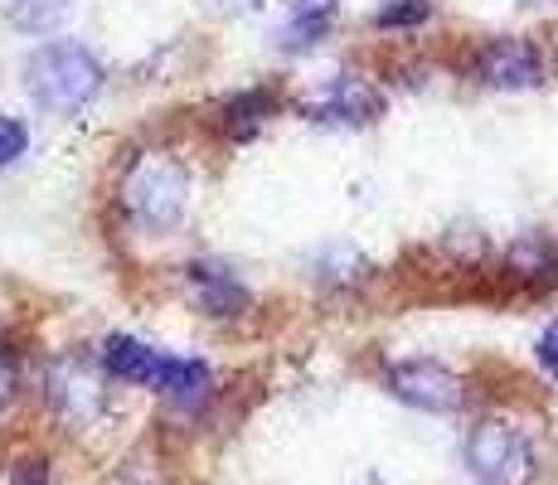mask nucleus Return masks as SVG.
I'll list each match as a JSON object with an SVG mask.
<instances>
[{"mask_svg":"<svg viewBox=\"0 0 558 485\" xmlns=\"http://www.w3.org/2000/svg\"><path fill=\"white\" fill-rule=\"evenodd\" d=\"M433 20V0H389L374 10V29H417Z\"/></svg>","mask_w":558,"mask_h":485,"instance_id":"14","label":"nucleus"},{"mask_svg":"<svg viewBox=\"0 0 558 485\" xmlns=\"http://www.w3.org/2000/svg\"><path fill=\"white\" fill-rule=\"evenodd\" d=\"M190 287H195V301L204 316H243L253 306L248 287L229 272V267H214V263H195L190 267Z\"/></svg>","mask_w":558,"mask_h":485,"instance_id":"9","label":"nucleus"},{"mask_svg":"<svg viewBox=\"0 0 558 485\" xmlns=\"http://www.w3.org/2000/svg\"><path fill=\"white\" fill-rule=\"evenodd\" d=\"M45 384H49V403L59 408L63 423L88 427V423H98V417H102L107 388H102L98 369H93L88 360H53Z\"/></svg>","mask_w":558,"mask_h":485,"instance_id":"6","label":"nucleus"},{"mask_svg":"<svg viewBox=\"0 0 558 485\" xmlns=\"http://www.w3.org/2000/svg\"><path fill=\"white\" fill-rule=\"evenodd\" d=\"M340 0H287V15L292 20H330Z\"/></svg>","mask_w":558,"mask_h":485,"instance_id":"18","label":"nucleus"},{"mask_svg":"<svg viewBox=\"0 0 558 485\" xmlns=\"http://www.w3.org/2000/svg\"><path fill=\"white\" fill-rule=\"evenodd\" d=\"M10 485H49V466L39 457H29V461H20L15 471H10Z\"/></svg>","mask_w":558,"mask_h":485,"instance_id":"19","label":"nucleus"},{"mask_svg":"<svg viewBox=\"0 0 558 485\" xmlns=\"http://www.w3.org/2000/svg\"><path fill=\"white\" fill-rule=\"evenodd\" d=\"M384 112V97L379 88H369L364 78H336L316 102L306 107L311 122H326V126H369L374 117Z\"/></svg>","mask_w":558,"mask_h":485,"instance_id":"7","label":"nucleus"},{"mask_svg":"<svg viewBox=\"0 0 558 485\" xmlns=\"http://www.w3.org/2000/svg\"><path fill=\"white\" fill-rule=\"evenodd\" d=\"M267 112H272V97H267V93H243V97H233V102L223 107L233 136H253L257 126L267 122Z\"/></svg>","mask_w":558,"mask_h":485,"instance_id":"13","label":"nucleus"},{"mask_svg":"<svg viewBox=\"0 0 558 485\" xmlns=\"http://www.w3.org/2000/svg\"><path fill=\"white\" fill-rule=\"evenodd\" d=\"M257 5L263 0H209V10H219V15H253Z\"/></svg>","mask_w":558,"mask_h":485,"instance_id":"21","label":"nucleus"},{"mask_svg":"<svg viewBox=\"0 0 558 485\" xmlns=\"http://www.w3.org/2000/svg\"><path fill=\"white\" fill-rule=\"evenodd\" d=\"M506 267L510 277L530 287H554L558 282V243L544 239V233H520L510 247H506Z\"/></svg>","mask_w":558,"mask_h":485,"instance_id":"11","label":"nucleus"},{"mask_svg":"<svg viewBox=\"0 0 558 485\" xmlns=\"http://www.w3.org/2000/svg\"><path fill=\"white\" fill-rule=\"evenodd\" d=\"M476 78L496 93H530L544 83V53L520 35L486 39L476 53Z\"/></svg>","mask_w":558,"mask_h":485,"instance_id":"5","label":"nucleus"},{"mask_svg":"<svg viewBox=\"0 0 558 485\" xmlns=\"http://www.w3.org/2000/svg\"><path fill=\"white\" fill-rule=\"evenodd\" d=\"M534 360H539V369L558 384V320H549V326H544L539 344H534Z\"/></svg>","mask_w":558,"mask_h":485,"instance_id":"17","label":"nucleus"},{"mask_svg":"<svg viewBox=\"0 0 558 485\" xmlns=\"http://www.w3.org/2000/svg\"><path fill=\"white\" fill-rule=\"evenodd\" d=\"M524 10H544V5H554V0H520Z\"/></svg>","mask_w":558,"mask_h":485,"instance_id":"22","label":"nucleus"},{"mask_svg":"<svg viewBox=\"0 0 558 485\" xmlns=\"http://www.w3.org/2000/svg\"><path fill=\"white\" fill-rule=\"evenodd\" d=\"M73 0H5V20L20 35H59Z\"/></svg>","mask_w":558,"mask_h":485,"instance_id":"12","label":"nucleus"},{"mask_svg":"<svg viewBox=\"0 0 558 485\" xmlns=\"http://www.w3.org/2000/svg\"><path fill=\"white\" fill-rule=\"evenodd\" d=\"M25 146H29L25 122H20V117H0V170L15 166V160L25 156Z\"/></svg>","mask_w":558,"mask_h":485,"instance_id":"16","label":"nucleus"},{"mask_svg":"<svg viewBox=\"0 0 558 485\" xmlns=\"http://www.w3.org/2000/svg\"><path fill=\"white\" fill-rule=\"evenodd\" d=\"M15 384H20L15 360H10V354L0 350V403H10V398H15Z\"/></svg>","mask_w":558,"mask_h":485,"instance_id":"20","label":"nucleus"},{"mask_svg":"<svg viewBox=\"0 0 558 485\" xmlns=\"http://www.w3.org/2000/svg\"><path fill=\"white\" fill-rule=\"evenodd\" d=\"M461 461H466L476 485H524L534 476L530 437L514 423H506V417H486V423L471 427L466 447H461Z\"/></svg>","mask_w":558,"mask_h":485,"instance_id":"3","label":"nucleus"},{"mask_svg":"<svg viewBox=\"0 0 558 485\" xmlns=\"http://www.w3.org/2000/svg\"><path fill=\"white\" fill-rule=\"evenodd\" d=\"M156 393L166 398L170 408H180V413H199V408L209 403V393H214V379H209V369H204L199 360H170L166 354V374H160Z\"/></svg>","mask_w":558,"mask_h":485,"instance_id":"10","label":"nucleus"},{"mask_svg":"<svg viewBox=\"0 0 558 485\" xmlns=\"http://www.w3.org/2000/svg\"><path fill=\"white\" fill-rule=\"evenodd\" d=\"M326 29H330V20H287L282 35H277V45H282L287 53L311 49V45H320V39H326Z\"/></svg>","mask_w":558,"mask_h":485,"instance_id":"15","label":"nucleus"},{"mask_svg":"<svg viewBox=\"0 0 558 485\" xmlns=\"http://www.w3.org/2000/svg\"><path fill=\"white\" fill-rule=\"evenodd\" d=\"M25 88L45 112L73 117L102 93V63L73 39H53L25 63Z\"/></svg>","mask_w":558,"mask_h":485,"instance_id":"1","label":"nucleus"},{"mask_svg":"<svg viewBox=\"0 0 558 485\" xmlns=\"http://www.w3.org/2000/svg\"><path fill=\"white\" fill-rule=\"evenodd\" d=\"M384 388H389L399 403L417 408V413H457L466 388L447 364L437 360H399L384 369Z\"/></svg>","mask_w":558,"mask_h":485,"instance_id":"4","label":"nucleus"},{"mask_svg":"<svg viewBox=\"0 0 558 485\" xmlns=\"http://www.w3.org/2000/svg\"><path fill=\"white\" fill-rule=\"evenodd\" d=\"M98 364L102 374L122 384H142V388H156L160 374H166V354H156L151 344L132 340V336H107L102 350H98Z\"/></svg>","mask_w":558,"mask_h":485,"instance_id":"8","label":"nucleus"},{"mask_svg":"<svg viewBox=\"0 0 558 485\" xmlns=\"http://www.w3.org/2000/svg\"><path fill=\"white\" fill-rule=\"evenodd\" d=\"M190 204V175L175 156L166 150H146L126 166L122 175V209L136 229L146 233H170L180 219H185Z\"/></svg>","mask_w":558,"mask_h":485,"instance_id":"2","label":"nucleus"}]
</instances>
